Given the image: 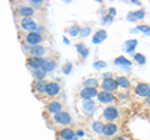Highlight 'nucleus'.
<instances>
[{
	"label": "nucleus",
	"instance_id": "f257e3e1",
	"mask_svg": "<svg viewBox=\"0 0 150 140\" xmlns=\"http://www.w3.org/2000/svg\"><path fill=\"white\" fill-rule=\"evenodd\" d=\"M54 121L59 125H70L71 124V118L67 111H60V113L54 115Z\"/></svg>",
	"mask_w": 150,
	"mask_h": 140
},
{
	"label": "nucleus",
	"instance_id": "f03ea898",
	"mask_svg": "<svg viewBox=\"0 0 150 140\" xmlns=\"http://www.w3.org/2000/svg\"><path fill=\"white\" fill-rule=\"evenodd\" d=\"M60 85L58 83H48V85L45 88V94L50 96V98H54V96H58L60 94Z\"/></svg>",
	"mask_w": 150,
	"mask_h": 140
},
{
	"label": "nucleus",
	"instance_id": "7ed1b4c3",
	"mask_svg": "<svg viewBox=\"0 0 150 140\" xmlns=\"http://www.w3.org/2000/svg\"><path fill=\"white\" fill-rule=\"evenodd\" d=\"M118 81L116 79H111V78H105L104 81L101 83V88L104 89V91H114L118 88Z\"/></svg>",
	"mask_w": 150,
	"mask_h": 140
},
{
	"label": "nucleus",
	"instance_id": "20e7f679",
	"mask_svg": "<svg viewBox=\"0 0 150 140\" xmlns=\"http://www.w3.org/2000/svg\"><path fill=\"white\" fill-rule=\"evenodd\" d=\"M25 41L33 46H36L43 41V36H41L39 33H29V34L25 36Z\"/></svg>",
	"mask_w": 150,
	"mask_h": 140
},
{
	"label": "nucleus",
	"instance_id": "39448f33",
	"mask_svg": "<svg viewBox=\"0 0 150 140\" xmlns=\"http://www.w3.org/2000/svg\"><path fill=\"white\" fill-rule=\"evenodd\" d=\"M46 59L44 58H35V57H31L28 59V65H29L30 68H33L34 70H39L43 68V65L45 64Z\"/></svg>",
	"mask_w": 150,
	"mask_h": 140
},
{
	"label": "nucleus",
	"instance_id": "423d86ee",
	"mask_svg": "<svg viewBox=\"0 0 150 140\" xmlns=\"http://www.w3.org/2000/svg\"><path fill=\"white\" fill-rule=\"evenodd\" d=\"M21 28L28 30V31H30V33H34V30L38 28V25H36V21L34 19H31V18H24V19L21 20Z\"/></svg>",
	"mask_w": 150,
	"mask_h": 140
},
{
	"label": "nucleus",
	"instance_id": "0eeeda50",
	"mask_svg": "<svg viewBox=\"0 0 150 140\" xmlns=\"http://www.w3.org/2000/svg\"><path fill=\"white\" fill-rule=\"evenodd\" d=\"M135 93L140 96H144V98H148L150 95V85L149 84H145V83H140L135 88Z\"/></svg>",
	"mask_w": 150,
	"mask_h": 140
},
{
	"label": "nucleus",
	"instance_id": "6e6552de",
	"mask_svg": "<svg viewBox=\"0 0 150 140\" xmlns=\"http://www.w3.org/2000/svg\"><path fill=\"white\" fill-rule=\"evenodd\" d=\"M103 115H104V118L108 119V120H115L119 116V111L115 106H109V108H106L104 110Z\"/></svg>",
	"mask_w": 150,
	"mask_h": 140
},
{
	"label": "nucleus",
	"instance_id": "1a4fd4ad",
	"mask_svg": "<svg viewBox=\"0 0 150 140\" xmlns=\"http://www.w3.org/2000/svg\"><path fill=\"white\" fill-rule=\"evenodd\" d=\"M99 93L96 91L95 88H84V89L80 91V95L84 100H90L91 98L96 96Z\"/></svg>",
	"mask_w": 150,
	"mask_h": 140
},
{
	"label": "nucleus",
	"instance_id": "9d476101",
	"mask_svg": "<svg viewBox=\"0 0 150 140\" xmlns=\"http://www.w3.org/2000/svg\"><path fill=\"white\" fill-rule=\"evenodd\" d=\"M98 99L103 104H110V103L114 101V96L111 95V93L109 91H100L98 94Z\"/></svg>",
	"mask_w": 150,
	"mask_h": 140
},
{
	"label": "nucleus",
	"instance_id": "9b49d317",
	"mask_svg": "<svg viewBox=\"0 0 150 140\" xmlns=\"http://www.w3.org/2000/svg\"><path fill=\"white\" fill-rule=\"evenodd\" d=\"M59 135H60V138L64 139V140H78V136L75 135V133L71 129H68V128L60 130Z\"/></svg>",
	"mask_w": 150,
	"mask_h": 140
},
{
	"label": "nucleus",
	"instance_id": "f8f14e48",
	"mask_svg": "<svg viewBox=\"0 0 150 140\" xmlns=\"http://www.w3.org/2000/svg\"><path fill=\"white\" fill-rule=\"evenodd\" d=\"M116 132H118V127H116L115 124H106L104 125V128H103V135H105V136H112Z\"/></svg>",
	"mask_w": 150,
	"mask_h": 140
},
{
	"label": "nucleus",
	"instance_id": "ddd939ff",
	"mask_svg": "<svg viewBox=\"0 0 150 140\" xmlns=\"http://www.w3.org/2000/svg\"><path fill=\"white\" fill-rule=\"evenodd\" d=\"M46 49L44 46H40V45H36V46H31L30 49V54L31 57H35V58H41V55L45 54Z\"/></svg>",
	"mask_w": 150,
	"mask_h": 140
},
{
	"label": "nucleus",
	"instance_id": "4468645a",
	"mask_svg": "<svg viewBox=\"0 0 150 140\" xmlns=\"http://www.w3.org/2000/svg\"><path fill=\"white\" fill-rule=\"evenodd\" d=\"M62 109H63V105L60 104L59 101H51L50 104L48 105V111H49V113H51V114H54V115L60 113Z\"/></svg>",
	"mask_w": 150,
	"mask_h": 140
},
{
	"label": "nucleus",
	"instance_id": "2eb2a0df",
	"mask_svg": "<svg viewBox=\"0 0 150 140\" xmlns=\"http://www.w3.org/2000/svg\"><path fill=\"white\" fill-rule=\"evenodd\" d=\"M83 108L85 110L86 114H93V111L95 110V103L91 101V100H84L83 101Z\"/></svg>",
	"mask_w": 150,
	"mask_h": 140
},
{
	"label": "nucleus",
	"instance_id": "dca6fc26",
	"mask_svg": "<svg viewBox=\"0 0 150 140\" xmlns=\"http://www.w3.org/2000/svg\"><path fill=\"white\" fill-rule=\"evenodd\" d=\"M144 16H145V11L144 10H138V11H135V13H130L128 18H129L130 21H137L139 19H143Z\"/></svg>",
	"mask_w": 150,
	"mask_h": 140
},
{
	"label": "nucleus",
	"instance_id": "f3484780",
	"mask_svg": "<svg viewBox=\"0 0 150 140\" xmlns=\"http://www.w3.org/2000/svg\"><path fill=\"white\" fill-rule=\"evenodd\" d=\"M55 66H56L55 62H53V60H46L45 64L43 65V68H41L40 70H43L44 73H49V71H51V70H54Z\"/></svg>",
	"mask_w": 150,
	"mask_h": 140
},
{
	"label": "nucleus",
	"instance_id": "a211bd4d",
	"mask_svg": "<svg viewBox=\"0 0 150 140\" xmlns=\"http://www.w3.org/2000/svg\"><path fill=\"white\" fill-rule=\"evenodd\" d=\"M34 13H35V11H34V9H33V8H29V6L21 8L20 10H19V14H20V15H23L24 18H30Z\"/></svg>",
	"mask_w": 150,
	"mask_h": 140
},
{
	"label": "nucleus",
	"instance_id": "6ab92c4d",
	"mask_svg": "<svg viewBox=\"0 0 150 140\" xmlns=\"http://www.w3.org/2000/svg\"><path fill=\"white\" fill-rule=\"evenodd\" d=\"M105 38H106V33H105L104 30H99L95 35H94L93 41H94V43H96V44H98V43H101V41L104 40Z\"/></svg>",
	"mask_w": 150,
	"mask_h": 140
},
{
	"label": "nucleus",
	"instance_id": "aec40b11",
	"mask_svg": "<svg viewBox=\"0 0 150 140\" xmlns=\"http://www.w3.org/2000/svg\"><path fill=\"white\" fill-rule=\"evenodd\" d=\"M116 81H118V85L124 88V89H128V88L130 86V81L125 76H118L116 78Z\"/></svg>",
	"mask_w": 150,
	"mask_h": 140
},
{
	"label": "nucleus",
	"instance_id": "412c9836",
	"mask_svg": "<svg viewBox=\"0 0 150 140\" xmlns=\"http://www.w3.org/2000/svg\"><path fill=\"white\" fill-rule=\"evenodd\" d=\"M46 85H48V83H46L44 79H43V80H38L36 84H35V89H36L38 93H44V94H45V88H46Z\"/></svg>",
	"mask_w": 150,
	"mask_h": 140
},
{
	"label": "nucleus",
	"instance_id": "4be33fe9",
	"mask_svg": "<svg viewBox=\"0 0 150 140\" xmlns=\"http://www.w3.org/2000/svg\"><path fill=\"white\" fill-rule=\"evenodd\" d=\"M138 45V41L137 40H128L125 43V45H124V48H125V50L128 51V53H133V50L135 49V46Z\"/></svg>",
	"mask_w": 150,
	"mask_h": 140
},
{
	"label": "nucleus",
	"instance_id": "5701e85b",
	"mask_svg": "<svg viewBox=\"0 0 150 140\" xmlns=\"http://www.w3.org/2000/svg\"><path fill=\"white\" fill-rule=\"evenodd\" d=\"M103 128H104V124H103L101 121H95V123L93 124V129L95 133H101Z\"/></svg>",
	"mask_w": 150,
	"mask_h": 140
},
{
	"label": "nucleus",
	"instance_id": "b1692460",
	"mask_svg": "<svg viewBox=\"0 0 150 140\" xmlns=\"http://www.w3.org/2000/svg\"><path fill=\"white\" fill-rule=\"evenodd\" d=\"M134 60H135V62H138L139 64H145V62H146V58H145L143 54H135L134 55Z\"/></svg>",
	"mask_w": 150,
	"mask_h": 140
},
{
	"label": "nucleus",
	"instance_id": "393cba45",
	"mask_svg": "<svg viewBox=\"0 0 150 140\" xmlns=\"http://www.w3.org/2000/svg\"><path fill=\"white\" fill-rule=\"evenodd\" d=\"M98 81L96 79H88L85 81V88H96Z\"/></svg>",
	"mask_w": 150,
	"mask_h": 140
},
{
	"label": "nucleus",
	"instance_id": "a878e982",
	"mask_svg": "<svg viewBox=\"0 0 150 140\" xmlns=\"http://www.w3.org/2000/svg\"><path fill=\"white\" fill-rule=\"evenodd\" d=\"M115 64H120V65H130V62L128 59H125L124 57H119V58H116L115 59Z\"/></svg>",
	"mask_w": 150,
	"mask_h": 140
},
{
	"label": "nucleus",
	"instance_id": "bb28decb",
	"mask_svg": "<svg viewBox=\"0 0 150 140\" xmlns=\"http://www.w3.org/2000/svg\"><path fill=\"white\" fill-rule=\"evenodd\" d=\"M34 75H35V78H38V79H39V80H43V78L45 76V73L43 71V70H35V71H34Z\"/></svg>",
	"mask_w": 150,
	"mask_h": 140
},
{
	"label": "nucleus",
	"instance_id": "cd10ccee",
	"mask_svg": "<svg viewBox=\"0 0 150 140\" xmlns=\"http://www.w3.org/2000/svg\"><path fill=\"white\" fill-rule=\"evenodd\" d=\"M139 30H142L143 33H145L146 35H150V26H146V25H139L138 26Z\"/></svg>",
	"mask_w": 150,
	"mask_h": 140
},
{
	"label": "nucleus",
	"instance_id": "c85d7f7f",
	"mask_svg": "<svg viewBox=\"0 0 150 140\" xmlns=\"http://www.w3.org/2000/svg\"><path fill=\"white\" fill-rule=\"evenodd\" d=\"M78 49L80 50V53H81L83 55H86V54H88V49H86V48H84L83 45H78Z\"/></svg>",
	"mask_w": 150,
	"mask_h": 140
},
{
	"label": "nucleus",
	"instance_id": "c756f323",
	"mask_svg": "<svg viewBox=\"0 0 150 140\" xmlns=\"http://www.w3.org/2000/svg\"><path fill=\"white\" fill-rule=\"evenodd\" d=\"M70 34H71V35L79 34V28H78V26H73L71 29H70Z\"/></svg>",
	"mask_w": 150,
	"mask_h": 140
},
{
	"label": "nucleus",
	"instance_id": "7c9ffc66",
	"mask_svg": "<svg viewBox=\"0 0 150 140\" xmlns=\"http://www.w3.org/2000/svg\"><path fill=\"white\" fill-rule=\"evenodd\" d=\"M89 34H90V29H89V28H84V29L81 30V35L83 36H86Z\"/></svg>",
	"mask_w": 150,
	"mask_h": 140
},
{
	"label": "nucleus",
	"instance_id": "2f4dec72",
	"mask_svg": "<svg viewBox=\"0 0 150 140\" xmlns=\"http://www.w3.org/2000/svg\"><path fill=\"white\" fill-rule=\"evenodd\" d=\"M94 66H95V68H105L106 64L103 63V62H100V63H95V64H94Z\"/></svg>",
	"mask_w": 150,
	"mask_h": 140
},
{
	"label": "nucleus",
	"instance_id": "473e14b6",
	"mask_svg": "<svg viewBox=\"0 0 150 140\" xmlns=\"http://www.w3.org/2000/svg\"><path fill=\"white\" fill-rule=\"evenodd\" d=\"M111 140H125L124 138H115V139H111Z\"/></svg>",
	"mask_w": 150,
	"mask_h": 140
},
{
	"label": "nucleus",
	"instance_id": "72a5a7b5",
	"mask_svg": "<svg viewBox=\"0 0 150 140\" xmlns=\"http://www.w3.org/2000/svg\"><path fill=\"white\" fill-rule=\"evenodd\" d=\"M146 101H148V103H149V104H150V95H149V96L146 98Z\"/></svg>",
	"mask_w": 150,
	"mask_h": 140
}]
</instances>
